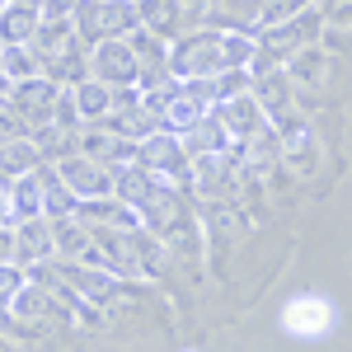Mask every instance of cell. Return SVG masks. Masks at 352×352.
<instances>
[{"mask_svg": "<svg viewBox=\"0 0 352 352\" xmlns=\"http://www.w3.org/2000/svg\"><path fill=\"white\" fill-rule=\"evenodd\" d=\"M221 33L226 28H188L169 43L174 80H212V76H221Z\"/></svg>", "mask_w": 352, "mask_h": 352, "instance_id": "277c9868", "label": "cell"}, {"mask_svg": "<svg viewBox=\"0 0 352 352\" xmlns=\"http://www.w3.org/2000/svg\"><path fill=\"white\" fill-rule=\"evenodd\" d=\"M136 212H141V226H146L160 244H169V249L188 254L192 244H197V221H192L188 192L179 188V184H164V179H160L155 192H151Z\"/></svg>", "mask_w": 352, "mask_h": 352, "instance_id": "7a4b0ae2", "label": "cell"}, {"mask_svg": "<svg viewBox=\"0 0 352 352\" xmlns=\"http://www.w3.org/2000/svg\"><path fill=\"white\" fill-rule=\"evenodd\" d=\"M47 179H52V164L43 160L38 169H28V174H19L10 184V221L43 217V188H47Z\"/></svg>", "mask_w": 352, "mask_h": 352, "instance_id": "7c38bea8", "label": "cell"}, {"mask_svg": "<svg viewBox=\"0 0 352 352\" xmlns=\"http://www.w3.org/2000/svg\"><path fill=\"white\" fill-rule=\"evenodd\" d=\"M56 296L47 292V287H38V282H24V292L10 300V315L14 320H24V324H38V320H47L52 315Z\"/></svg>", "mask_w": 352, "mask_h": 352, "instance_id": "603a6c76", "label": "cell"}, {"mask_svg": "<svg viewBox=\"0 0 352 352\" xmlns=\"http://www.w3.org/2000/svg\"><path fill=\"white\" fill-rule=\"evenodd\" d=\"M56 94H61V85L47 80V76H33V80H19L14 89H10V109L24 118L28 136L38 132V127H47L56 113Z\"/></svg>", "mask_w": 352, "mask_h": 352, "instance_id": "9c48e42d", "label": "cell"}, {"mask_svg": "<svg viewBox=\"0 0 352 352\" xmlns=\"http://www.w3.org/2000/svg\"><path fill=\"white\" fill-rule=\"evenodd\" d=\"M338 324V310H333V300L320 296V292H296V296L282 305V329L300 338V343H320L329 338Z\"/></svg>", "mask_w": 352, "mask_h": 352, "instance_id": "5b68a950", "label": "cell"}, {"mask_svg": "<svg viewBox=\"0 0 352 352\" xmlns=\"http://www.w3.org/2000/svg\"><path fill=\"white\" fill-rule=\"evenodd\" d=\"M268 0H212L207 14H202V28H258V14H263Z\"/></svg>", "mask_w": 352, "mask_h": 352, "instance_id": "2e32d148", "label": "cell"}, {"mask_svg": "<svg viewBox=\"0 0 352 352\" xmlns=\"http://www.w3.org/2000/svg\"><path fill=\"white\" fill-rule=\"evenodd\" d=\"M76 192L66 188L61 179H56V169H52V179H47V188H43V217L47 221H66V217H76Z\"/></svg>", "mask_w": 352, "mask_h": 352, "instance_id": "4316f807", "label": "cell"}, {"mask_svg": "<svg viewBox=\"0 0 352 352\" xmlns=\"http://www.w3.org/2000/svg\"><path fill=\"white\" fill-rule=\"evenodd\" d=\"M0 71H5L14 85L43 76V71H38V56H33V47H28V43H10V47H0Z\"/></svg>", "mask_w": 352, "mask_h": 352, "instance_id": "484cf974", "label": "cell"}, {"mask_svg": "<svg viewBox=\"0 0 352 352\" xmlns=\"http://www.w3.org/2000/svg\"><path fill=\"white\" fill-rule=\"evenodd\" d=\"M14 136H28L24 118L10 109V99H0V141H14Z\"/></svg>", "mask_w": 352, "mask_h": 352, "instance_id": "d6a6232c", "label": "cell"}, {"mask_svg": "<svg viewBox=\"0 0 352 352\" xmlns=\"http://www.w3.org/2000/svg\"><path fill=\"white\" fill-rule=\"evenodd\" d=\"M5 5H10V0H0V10H5Z\"/></svg>", "mask_w": 352, "mask_h": 352, "instance_id": "f35d334b", "label": "cell"}, {"mask_svg": "<svg viewBox=\"0 0 352 352\" xmlns=\"http://www.w3.org/2000/svg\"><path fill=\"white\" fill-rule=\"evenodd\" d=\"M249 94L263 104V113H282V109H292L296 80H292L282 66H272V71H254V85H249Z\"/></svg>", "mask_w": 352, "mask_h": 352, "instance_id": "e0dca14e", "label": "cell"}, {"mask_svg": "<svg viewBox=\"0 0 352 352\" xmlns=\"http://www.w3.org/2000/svg\"><path fill=\"white\" fill-rule=\"evenodd\" d=\"M10 5H43V0H10Z\"/></svg>", "mask_w": 352, "mask_h": 352, "instance_id": "74e56055", "label": "cell"}, {"mask_svg": "<svg viewBox=\"0 0 352 352\" xmlns=\"http://www.w3.org/2000/svg\"><path fill=\"white\" fill-rule=\"evenodd\" d=\"M0 263H14V226H0Z\"/></svg>", "mask_w": 352, "mask_h": 352, "instance_id": "e575fe53", "label": "cell"}, {"mask_svg": "<svg viewBox=\"0 0 352 352\" xmlns=\"http://www.w3.org/2000/svg\"><path fill=\"white\" fill-rule=\"evenodd\" d=\"M300 10H305V0H268V5H263V14H258V28L282 24V19H292V14H300Z\"/></svg>", "mask_w": 352, "mask_h": 352, "instance_id": "4dcf8cb0", "label": "cell"}, {"mask_svg": "<svg viewBox=\"0 0 352 352\" xmlns=\"http://www.w3.org/2000/svg\"><path fill=\"white\" fill-rule=\"evenodd\" d=\"M43 164V151L33 146V136H14V141H0V174L14 184L19 174L38 169Z\"/></svg>", "mask_w": 352, "mask_h": 352, "instance_id": "7402d4cb", "label": "cell"}, {"mask_svg": "<svg viewBox=\"0 0 352 352\" xmlns=\"http://www.w3.org/2000/svg\"><path fill=\"white\" fill-rule=\"evenodd\" d=\"M249 85H254L249 71H221V76H212V94H217V104H226V99L249 94Z\"/></svg>", "mask_w": 352, "mask_h": 352, "instance_id": "83f0119b", "label": "cell"}, {"mask_svg": "<svg viewBox=\"0 0 352 352\" xmlns=\"http://www.w3.org/2000/svg\"><path fill=\"white\" fill-rule=\"evenodd\" d=\"M249 61H254V33L226 28L221 33V71H249Z\"/></svg>", "mask_w": 352, "mask_h": 352, "instance_id": "d4e9b609", "label": "cell"}, {"mask_svg": "<svg viewBox=\"0 0 352 352\" xmlns=\"http://www.w3.org/2000/svg\"><path fill=\"white\" fill-rule=\"evenodd\" d=\"M71 28L85 47L94 43H109V38H132L141 19H136V0H80L76 14H71Z\"/></svg>", "mask_w": 352, "mask_h": 352, "instance_id": "3957f363", "label": "cell"}, {"mask_svg": "<svg viewBox=\"0 0 352 352\" xmlns=\"http://www.w3.org/2000/svg\"><path fill=\"white\" fill-rule=\"evenodd\" d=\"M282 71H287L296 85H320L329 76V56L320 52V47H300L296 56H287V61H282Z\"/></svg>", "mask_w": 352, "mask_h": 352, "instance_id": "cb8c5ba5", "label": "cell"}, {"mask_svg": "<svg viewBox=\"0 0 352 352\" xmlns=\"http://www.w3.org/2000/svg\"><path fill=\"white\" fill-rule=\"evenodd\" d=\"M109 127H113L118 136H127V141H141V136L160 132V127H164V118H160L155 109H146V99H141V104H132V109L109 113Z\"/></svg>", "mask_w": 352, "mask_h": 352, "instance_id": "ffe728a7", "label": "cell"}, {"mask_svg": "<svg viewBox=\"0 0 352 352\" xmlns=\"http://www.w3.org/2000/svg\"><path fill=\"white\" fill-rule=\"evenodd\" d=\"M320 33H324L320 5H305L300 14L282 19V24L254 28V61H249V76H254V71H272V66H282V61L296 56L300 47H315Z\"/></svg>", "mask_w": 352, "mask_h": 352, "instance_id": "6da1fadb", "label": "cell"}, {"mask_svg": "<svg viewBox=\"0 0 352 352\" xmlns=\"http://www.w3.org/2000/svg\"><path fill=\"white\" fill-rule=\"evenodd\" d=\"M0 226H14L10 221V188H0Z\"/></svg>", "mask_w": 352, "mask_h": 352, "instance_id": "d590c367", "label": "cell"}, {"mask_svg": "<svg viewBox=\"0 0 352 352\" xmlns=\"http://www.w3.org/2000/svg\"><path fill=\"white\" fill-rule=\"evenodd\" d=\"M324 28H352V0H320Z\"/></svg>", "mask_w": 352, "mask_h": 352, "instance_id": "1f68e13d", "label": "cell"}, {"mask_svg": "<svg viewBox=\"0 0 352 352\" xmlns=\"http://www.w3.org/2000/svg\"><path fill=\"white\" fill-rule=\"evenodd\" d=\"M71 94H76V109H80V122H109V113H113V85L104 80H80V85H71Z\"/></svg>", "mask_w": 352, "mask_h": 352, "instance_id": "d6986e66", "label": "cell"}, {"mask_svg": "<svg viewBox=\"0 0 352 352\" xmlns=\"http://www.w3.org/2000/svg\"><path fill=\"white\" fill-rule=\"evenodd\" d=\"M179 141H184L188 164L197 160V155H207V151H230V136H226V127H221V113L217 109H207L188 132H179Z\"/></svg>", "mask_w": 352, "mask_h": 352, "instance_id": "9a60e30c", "label": "cell"}, {"mask_svg": "<svg viewBox=\"0 0 352 352\" xmlns=\"http://www.w3.org/2000/svg\"><path fill=\"white\" fill-rule=\"evenodd\" d=\"M52 169H56V179L76 192V197H113V169L104 160H94V155L71 151V155H61Z\"/></svg>", "mask_w": 352, "mask_h": 352, "instance_id": "ba28073f", "label": "cell"}, {"mask_svg": "<svg viewBox=\"0 0 352 352\" xmlns=\"http://www.w3.org/2000/svg\"><path fill=\"white\" fill-rule=\"evenodd\" d=\"M38 24H43L38 5H5V10H0V47L28 43V38L38 33Z\"/></svg>", "mask_w": 352, "mask_h": 352, "instance_id": "44dd1931", "label": "cell"}, {"mask_svg": "<svg viewBox=\"0 0 352 352\" xmlns=\"http://www.w3.org/2000/svg\"><path fill=\"white\" fill-rule=\"evenodd\" d=\"M76 5H80V0H43V5H38V14H43V19H71V14H76Z\"/></svg>", "mask_w": 352, "mask_h": 352, "instance_id": "836d02e7", "label": "cell"}, {"mask_svg": "<svg viewBox=\"0 0 352 352\" xmlns=\"http://www.w3.org/2000/svg\"><path fill=\"white\" fill-rule=\"evenodd\" d=\"M24 282H28L24 263H0V310H10V300L24 292Z\"/></svg>", "mask_w": 352, "mask_h": 352, "instance_id": "f1b7e54d", "label": "cell"}, {"mask_svg": "<svg viewBox=\"0 0 352 352\" xmlns=\"http://www.w3.org/2000/svg\"><path fill=\"white\" fill-rule=\"evenodd\" d=\"M136 19H141L146 33L174 43L184 33V0H136Z\"/></svg>", "mask_w": 352, "mask_h": 352, "instance_id": "5bb4252c", "label": "cell"}, {"mask_svg": "<svg viewBox=\"0 0 352 352\" xmlns=\"http://www.w3.org/2000/svg\"><path fill=\"white\" fill-rule=\"evenodd\" d=\"M136 52L127 38H109V43H94L89 47V76L104 85H136Z\"/></svg>", "mask_w": 352, "mask_h": 352, "instance_id": "30bf717a", "label": "cell"}, {"mask_svg": "<svg viewBox=\"0 0 352 352\" xmlns=\"http://www.w3.org/2000/svg\"><path fill=\"white\" fill-rule=\"evenodd\" d=\"M268 122H272V132H277V141H282V164H292L300 179H310L320 169V141L310 132V122L296 109L268 113Z\"/></svg>", "mask_w": 352, "mask_h": 352, "instance_id": "8992f818", "label": "cell"}, {"mask_svg": "<svg viewBox=\"0 0 352 352\" xmlns=\"http://www.w3.org/2000/svg\"><path fill=\"white\" fill-rule=\"evenodd\" d=\"M217 113H221V127H226L230 141H244V136H254L258 127H268V113H263V104L254 94L226 99V104H217Z\"/></svg>", "mask_w": 352, "mask_h": 352, "instance_id": "4fadbf2b", "label": "cell"}, {"mask_svg": "<svg viewBox=\"0 0 352 352\" xmlns=\"http://www.w3.org/2000/svg\"><path fill=\"white\" fill-rule=\"evenodd\" d=\"M52 122H56V127H66V132H80V109H76V94H71V89H61V94H56Z\"/></svg>", "mask_w": 352, "mask_h": 352, "instance_id": "f546056e", "label": "cell"}, {"mask_svg": "<svg viewBox=\"0 0 352 352\" xmlns=\"http://www.w3.org/2000/svg\"><path fill=\"white\" fill-rule=\"evenodd\" d=\"M136 160L146 164L155 179H164V184H188V155H184V141H179V132H169V127H160V132L141 136L136 141Z\"/></svg>", "mask_w": 352, "mask_h": 352, "instance_id": "52a82bcc", "label": "cell"}, {"mask_svg": "<svg viewBox=\"0 0 352 352\" xmlns=\"http://www.w3.org/2000/svg\"><path fill=\"white\" fill-rule=\"evenodd\" d=\"M56 258V240H52V221L47 217H28V221H14V263H47Z\"/></svg>", "mask_w": 352, "mask_h": 352, "instance_id": "8fae6325", "label": "cell"}, {"mask_svg": "<svg viewBox=\"0 0 352 352\" xmlns=\"http://www.w3.org/2000/svg\"><path fill=\"white\" fill-rule=\"evenodd\" d=\"M155 184H160V179H155L141 160L118 164V169H113V197H118V202H127V207H141V202L155 192Z\"/></svg>", "mask_w": 352, "mask_h": 352, "instance_id": "ac0fdd59", "label": "cell"}, {"mask_svg": "<svg viewBox=\"0 0 352 352\" xmlns=\"http://www.w3.org/2000/svg\"><path fill=\"white\" fill-rule=\"evenodd\" d=\"M10 89H14V80H10V76L0 71V99H10Z\"/></svg>", "mask_w": 352, "mask_h": 352, "instance_id": "8d00e7d4", "label": "cell"}]
</instances>
